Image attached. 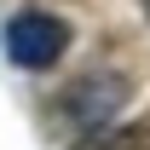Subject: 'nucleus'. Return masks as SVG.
Wrapping results in <instances>:
<instances>
[{
	"instance_id": "1",
	"label": "nucleus",
	"mask_w": 150,
	"mask_h": 150,
	"mask_svg": "<svg viewBox=\"0 0 150 150\" xmlns=\"http://www.w3.org/2000/svg\"><path fill=\"white\" fill-rule=\"evenodd\" d=\"M69 40H75V29L58 12H18L0 29V46H6V58L18 69H52L58 58L69 52Z\"/></svg>"
},
{
	"instance_id": "2",
	"label": "nucleus",
	"mask_w": 150,
	"mask_h": 150,
	"mask_svg": "<svg viewBox=\"0 0 150 150\" xmlns=\"http://www.w3.org/2000/svg\"><path fill=\"white\" fill-rule=\"evenodd\" d=\"M127 104V75H115V69H93V75H81L69 87V98H64V110L75 115V127L81 133H98V127H110V115Z\"/></svg>"
}]
</instances>
